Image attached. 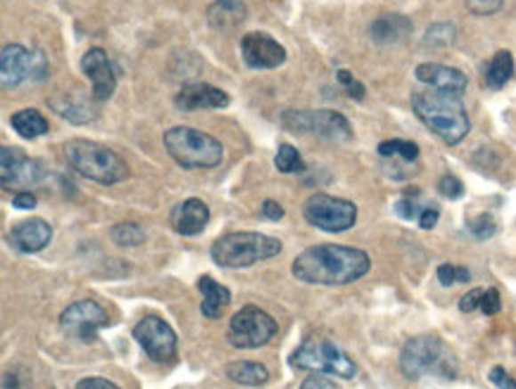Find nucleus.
Instances as JSON below:
<instances>
[{
  "instance_id": "nucleus-1",
  "label": "nucleus",
  "mask_w": 516,
  "mask_h": 389,
  "mask_svg": "<svg viewBox=\"0 0 516 389\" xmlns=\"http://www.w3.org/2000/svg\"><path fill=\"white\" fill-rule=\"evenodd\" d=\"M367 252L345 245L310 247L293 261V275L310 285H348L369 274Z\"/></svg>"
},
{
  "instance_id": "nucleus-2",
  "label": "nucleus",
  "mask_w": 516,
  "mask_h": 389,
  "mask_svg": "<svg viewBox=\"0 0 516 389\" xmlns=\"http://www.w3.org/2000/svg\"><path fill=\"white\" fill-rule=\"evenodd\" d=\"M412 109L422 119L423 126L447 145L462 143L472 131V122L459 95L440 93L433 88L419 91L412 95Z\"/></svg>"
},
{
  "instance_id": "nucleus-3",
  "label": "nucleus",
  "mask_w": 516,
  "mask_h": 389,
  "mask_svg": "<svg viewBox=\"0 0 516 389\" xmlns=\"http://www.w3.org/2000/svg\"><path fill=\"white\" fill-rule=\"evenodd\" d=\"M65 159L74 171L101 186L122 183L132 173L126 162L115 150H109L108 145L84 140V138H74L65 145Z\"/></svg>"
},
{
  "instance_id": "nucleus-4",
  "label": "nucleus",
  "mask_w": 516,
  "mask_h": 389,
  "mask_svg": "<svg viewBox=\"0 0 516 389\" xmlns=\"http://www.w3.org/2000/svg\"><path fill=\"white\" fill-rule=\"evenodd\" d=\"M281 252V240L253 231L226 233L212 242V261L222 268H247L277 257Z\"/></svg>"
},
{
  "instance_id": "nucleus-5",
  "label": "nucleus",
  "mask_w": 516,
  "mask_h": 389,
  "mask_svg": "<svg viewBox=\"0 0 516 389\" xmlns=\"http://www.w3.org/2000/svg\"><path fill=\"white\" fill-rule=\"evenodd\" d=\"M400 370L407 380H419L426 375L457 377V359L438 335H419L402 346Z\"/></svg>"
},
{
  "instance_id": "nucleus-6",
  "label": "nucleus",
  "mask_w": 516,
  "mask_h": 389,
  "mask_svg": "<svg viewBox=\"0 0 516 389\" xmlns=\"http://www.w3.org/2000/svg\"><path fill=\"white\" fill-rule=\"evenodd\" d=\"M162 140L169 157L183 169H214L224 159V147L217 138L190 126H174Z\"/></svg>"
},
{
  "instance_id": "nucleus-7",
  "label": "nucleus",
  "mask_w": 516,
  "mask_h": 389,
  "mask_svg": "<svg viewBox=\"0 0 516 389\" xmlns=\"http://www.w3.org/2000/svg\"><path fill=\"white\" fill-rule=\"evenodd\" d=\"M281 123L293 133L317 136L331 143H350L355 136L345 115L335 109H286Z\"/></svg>"
},
{
  "instance_id": "nucleus-8",
  "label": "nucleus",
  "mask_w": 516,
  "mask_h": 389,
  "mask_svg": "<svg viewBox=\"0 0 516 389\" xmlns=\"http://www.w3.org/2000/svg\"><path fill=\"white\" fill-rule=\"evenodd\" d=\"M291 366L300 370H314L321 375H338V377H355L357 363L343 352L341 346L327 339H305L293 352Z\"/></svg>"
},
{
  "instance_id": "nucleus-9",
  "label": "nucleus",
  "mask_w": 516,
  "mask_h": 389,
  "mask_svg": "<svg viewBox=\"0 0 516 389\" xmlns=\"http://www.w3.org/2000/svg\"><path fill=\"white\" fill-rule=\"evenodd\" d=\"M51 67H48V58L38 48H24L20 44H5L0 51V81L3 88L22 86L24 81H41L48 79Z\"/></svg>"
},
{
  "instance_id": "nucleus-10",
  "label": "nucleus",
  "mask_w": 516,
  "mask_h": 389,
  "mask_svg": "<svg viewBox=\"0 0 516 389\" xmlns=\"http://www.w3.org/2000/svg\"><path fill=\"white\" fill-rule=\"evenodd\" d=\"M305 221L314 228L327 233L350 231L357 221V207L350 200H341L334 194L317 193L302 207Z\"/></svg>"
},
{
  "instance_id": "nucleus-11",
  "label": "nucleus",
  "mask_w": 516,
  "mask_h": 389,
  "mask_svg": "<svg viewBox=\"0 0 516 389\" xmlns=\"http://www.w3.org/2000/svg\"><path fill=\"white\" fill-rule=\"evenodd\" d=\"M277 321L267 311L247 304L238 314H233L231 323H229V342L236 349H257V346L267 345L277 335Z\"/></svg>"
},
{
  "instance_id": "nucleus-12",
  "label": "nucleus",
  "mask_w": 516,
  "mask_h": 389,
  "mask_svg": "<svg viewBox=\"0 0 516 389\" xmlns=\"http://www.w3.org/2000/svg\"><path fill=\"white\" fill-rule=\"evenodd\" d=\"M133 337L143 352L157 363H172L176 356V332L160 316L141 318L133 328Z\"/></svg>"
},
{
  "instance_id": "nucleus-13",
  "label": "nucleus",
  "mask_w": 516,
  "mask_h": 389,
  "mask_svg": "<svg viewBox=\"0 0 516 389\" xmlns=\"http://www.w3.org/2000/svg\"><path fill=\"white\" fill-rule=\"evenodd\" d=\"M45 171L41 162L31 159L20 147L3 145L0 150V180L3 187H34L44 180Z\"/></svg>"
},
{
  "instance_id": "nucleus-14",
  "label": "nucleus",
  "mask_w": 516,
  "mask_h": 389,
  "mask_svg": "<svg viewBox=\"0 0 516 389\" xmlns=\"http://www.w3.org/2000/svg\"><path fill=\"white\" fill-rule=\"evenodd\" d=\"M240 55L250 69H278L288 58L284 45L264 31H250L240 38Z\"/></svg>"
},
{
  "instance_id": "nucleus-15",
  "label": "nucleus",
  "mask_w": 516,
  "mask_h": 389,
  "mask_svg": "<svg viewBox=\"0 0 516 389\" xmlns=\"http://www.w3.org/2000/svg\"><path fill=\"white\" fill-rule=\"evenodd\" d=\"M62 330L81 339H93L95 332L108 325V311L93 299H81L69 304L60 316Z\"/></svg>"
},
{
  "instance_id": "nucleus-16",
  "label": "nucleus",
  "mask_w": 516,
  "mask_h": 389,
  "mask_svg": "<svg viewBox=\"0 0 516 389\" xmlns=\"http://www.w3.org/2000/svg\"><path fill=\"white\" fill-rule=\"evenodd\" d=\"M81 69L91 81L93 86V98L98 102L109 100L117 88V74L112 69V62H109L108 52L102 48H91V51L81 58Z\"/></svg>"
},
{
  "instance_id": "nucleus-17",
  "label": "nucleus",
  "mask_w": 516,
  "mask_h": 389,
  "mask_svg": "<svg viewBox=\"0 0 516 389\" xmlns=\"http://www.w3.org/2000/svg\"><path fill=\"white\" fill-rule=\"evenodd\" d=\"M52 240V228L48 221L44 218H24L20 224H15L10 228L8 245L20 254H34L41 252L45 247L51 245Z\"/></svg>"
},
{
  "instance_id": "nucleus-18",
  "label": "nucleus",
  "mask_w": 516,
  "mask_h": 389,
  "mask_svg": "<svg viewBox=\"0 0 516 389\" xmlns=\"http://www.w3.org/2000/svg\"><path fill=\"white\" fill-rule=\"evenodd\" d=\"M229 93L222 88L203 83V81H190L183 83L181 91L176 93V107L183 112H196V109H222L229 107Z\"/></svg>"
},
{
  "instance_id": "nucleus-19",
  "label": "nucleus",
  "mask_w": 516,
  "mask_h": 389,
  "mask_svg": "<svg viewBox=\"0 0 516 389\" xmlns=\"http://www.w3.org/2000/svg\"><path fill=\"white\" fill-rule=\"evenodd\" d=\"M415 76L416 81H422L423 86L440 91V93L459 95V98L464 95L466 86H469V79L459 69L445 65H431V62L416 67Z\"/></svg>"
},
{
  "instance_id": "nucleus-20",
  "label": "nucleus",
  "mask_w": 516,
  "mask_h": 389,
  "mask_svg": "<svg viewBox=\"0 0 516 389\" xmlns=\"http://www.w3.org/2000/svg\"><path fill=\"white\" fill-rule=\"evenodd\" d=\"M207 221H210V207L198 197H190L172 211V226L183 238H193L198 233H203Z\"/></svg>"
},
{
  "instance_id": "nucleus-21",
  "label": "nucleus",
  "mask_w": 516,
  "mask_h": 389,
  "mask_svg": "<svg viewBox=\"0 0 516 389\" xmlns=\"http://www.w3.org/2000/svg\"><path fill=\"white\" fill-rule=\"evenodd\" d=\"M412 22L405 15H383L369 27V36L378 45L405 44L412 36Z\"/></svg>"
},
{
  "instance_id": "nucleus-22",
  "label": "nucleus",
  "mask_w": 516,
  "mask_h": 389,
  "mask_svg": "<svg viewBox=\"0 0 516 389\" xmlns=\"http://www.w3.org/2000/svg\"><path fill=\"white\" fill-rule=\"evenodd\" d=\"M247 8L243 0H214L207 8V22L212 29L233 31L246 22Z\"/></svg>"
},
{
  "instance_id": "nucleus-23",
  "label": "nucleus",
  "mask_w": 516,
  "mask_h": 389,
  "mask_svg": "<svg viewBox=\"0 0 516 389\" xmlns=\"http://www.w3.org/2000/svg\"><path fill=\"white\" fill-rule=\"evenodd\" d=\"M198 288H200V295H203V304H200V311H203L205 318H222L224 309L231 304V292L219 285L214 278L210 275H203L198 281Z\"/></svg>"
},
{
  "instance_id": "nucleus-24",
  "label": "nucleus",
  "mask_w": 516,
  "mask_h": 389,
  "mask_svg": "<svg viewBox=\"0 0 516 389\" xmlns=\"http://www.w3.org/2000/svg\"><path fill=\"white\" fill-rule=\"evenodd\" d=\"M226 375L236 385H243V387H260V385L270 380L267 366L257 363V361H233L226 366Z\"/></svg>"
},
{
  "instance_id": "nucleus-25",
  "label": "nucleus",
  "mask_w": 516,
  "mask_h": 389,
  "mask_svg": "<svg viewBox=\"0 0 516 389\" xmlns=\"http://www.w3.org/2000/svg\"><path fill=\"white\" fill-rule=\"evenodd\" d=\"M10 123H12V129H15L20 136L29 138V140H34V138H38V136H45V133L51 131L48 119H45L38 109H31V107L15 112V115L10 116Z\"/></svg>"
},
{
  "instance_id": "nucleus-26",
  "label": "nucleus",
  "mask_w": 516,
  "mask_h": 389,
  "mask_svg": "<svg viewBox=\"0 0 516 389\" xmlns=\"http://www.w3.org/2000/svg\"><path fill=\"white\" fill-rule=\"evenodd\" d=\"M514 76V58L509 51L495 52L493 60L486 67V86L490 91H500L512 81Z\"/></svg>"
},
{
  "instance_id": "nucleus-27",
  "label": "nucleus",
  "mask_w": 516,
  "mask_h": 389,
  "mask_svg": "<svg viewBox=\"0 0 516 389\" xmlns=\"http://www.w3.org/2000/svg\"><path fill=\"white\" fill-rule=\"evenodd\" d=\"M109 238L115 240L119 247H139L146 242V228L133 221H124L109 228Z\"/></svg>"
},
{
  "instance_id": "nucleus-28",
  "label": "nucleus",
  "mask_w": 516,
  "mask_h": 389,
  "mask_svg": "<svg viewBox=\"0 0 516 389\" xmlns=\"http://www.w3.org/2000/svg\"><path fill=\"white\" fill-rule=\"evenodd\" d=\"M378 155L381 157H398L402 162H416L419 159V145L409 143V140H385L378 145Z\"/></svg>"
},
{
  "instance_id": "nucleus-29",
  "label": "nucleus",
  "mask_w": 516,
  "mask_h": 389,
  "mask_svg": "<svg viewBox=\"0 0 516 389\" xmlns=\"http://www.w3.org/2000/svg\"><path fill=\"white\" fill-rule=\"evenodd\" d=\"M457 38V29L452 22H438L431 24L426 34H423V44L431 45V48H447V45L455 44Z\"/></svg>"
},
{
  "instance_id": "nucleus-30",
  "label": "nucleus",
  "mask_w": 516,
  "mask_h": 389,
  "mask_svg": "<svg viewBox=\"0 0 516 389\" xmlns=\"http://www.w3.org/2000/svg\"><path fill=\"white\" fill-rule=\"evenodd\" d=\"M274 164H277V169L281 173H302L307 169L302 155H300V152L288 143H284L281 147H278Z\"/></svg>"
},
{
  "instance_id": "nucleus-31",
  "label": "nucleus",
  "mask_w": 516,
  "mask_h": 389,
  "mask_svg": "<svg viewBox=\"0 0 516 389\" xmlns=\"http://www.w3.org/2000/svg\"><path fill=\"white\" fill-rule=\"evenodd\" d=\"M466 228H469V233H472L476 240H488L497 233V224H495V218L490 217L488 211H483L479 217L469 218V221H466Z\"/></svg>"
},
{
  "instance_id": "nucleus-32",
  "label": "nucleus",
  "mask_w": 516,
  "mask_h": 389,
  "mask_svg": "<svg viewBox=\"0 0 516 389\" xmlns=\"http://www.w3.org/2000/svg\"><path fill=\"white\" fill-rule=\"evenodd\" d=\"M395 211H398V217L407 218V221L409 218L422 217L423 210L419 207V187H415V190H407L400 202L395 204Z\"/></svg>"
},
{
  "instance_id": "nucleus-33",
  "label": "nucleus",
  "mask_w": 516,
  "mask_h": 389,
  "mask_svg": "<svg viewBox=\"0 0 516 389\" xmlns=\"http://www.w3.org/2000/svg\"><path fill=\"white\" fill-rule=\"evenodd\" d=\"M438 281L445 288H450L455 282H469L472 281V274H469V268L464 266H452V264H443V266L438 268Z\"/></svg>"
},
{
  "instance_id": "nucleus-34",
  "label": "nucleus",
  "mask_w": 516,
  "mask_h": 389,
  "mask_svg": "<svg viewBox=\"0 0 516 389\" xmlns=\"http://www.w3.org/2000/svg\"><path fill=\"white\" fill-rule=\"evenodd\" d=\"M52 107H55V112H58V115H62L67 122H72V123H86V122H91V116H93V112H91L88 107H84V105H79V102L67 100V107H62V105H55V102H52Z\"/></svg>"
},
{
  "instance_id": "nucleus-35",
  "label": "nucleus",
  "mask_w": 516,
  "mask_h": 389,
  "mask_svg": "<svg viewBox=\"0 0 516 389\" xmlns=\"http://www.w3.org/2000/svg\"><path fill=\"white\" fill-rule=\"evenodd\" d=\"M438 190H440V194L447 197V200H459V197L464 194V183H462L455 173H445V176H440V180H438Z\"/></svg>"
},
{
  "instance_id": "nucleus-36",
  "label": "nucleus",
  "mask_w": 516,
  "mask_h": 389,
  "mask_svg": "<svg viewBox=\"0 0 516 389\" xmlns=\"http://www.w3.org/2000/svg\"><path fill=\"white\" fill-rule=\"evenodd\" d=\"M335 79H338V83L345 88V93H348L352 100H362L364 95H367L362 83H359V81L348 72V69H338V72H335Z\"/></svg>"
},
{
  "instance_id": "nucleus-37",
  "label": "nucleus",
  "mask_w": 516,
  "mask_h": 389,
  "mask_svg": "<svg viewBox=\"0 0 516 389\" xmlns=\"http://www.w3.org/2000/svg\"><path fill=\"white\" fill-rule=\"evenodd\" d=\"M502 5H504V0H466V8L473 15H495V12H500Z\"/></svg>"
},
{
  "instance_id": "nucleus-38",
  "label": "nucleus",
  "mask_w": 516,
  "mask_h": 389,
  "mask_svg": "<svg viewBox=\"0 0 516 389\" xmlns=\"http://www.w3.org/2000/svg\"><path fill=\"white\" fill-rule=\"evenodd\" d=\"M500 309H502L500 292L495 288H486L483 299H480V311H483L486 316H495V314H500Z\"/></svg>"
},
{
  "instance_id": "nucleus-39",
  "label": "nucleus",
  "mask_w": 516,
  "mask_h": 389,
  "mask_svg": "<svg viewBox=\"0 0 516 389\" xmlns=\"http://www.w3.org/2000/svg\"><path fill=\"white\" fill-rule=\"evenodd\" d=\"M483 292L486 288H473L469 290L462 299H459V309L464 311V314H472V311L480 309V299H483Z\"/></svg>"
},
{
  "instance_id": "nucleus-40",
  "label": "nucleus",
  "mask_w": 516,
  "mask_h": 389,
  "mask_svg": "<svg viewBox=\"0 0 516 389\" xmlns=\"http://www.w3.org/2000/svg\"><path fill=\"white\" fill-rule=\"evenodd\" d=\"M488 377H490V382H493L497 389H516V380L502 366H495L493 370L488 373Z\"/></svg>"
},
{
  "instance_id": "nucleus-41",
  "label": "nucleus",
  "mask_w": 516,
  "mask_h": 389,
  "mask_svg": "<svg viewBox=\"0 0 516 389\" xmlns=\"http://www.w3.org/2000/svg\"><path fill=\"white\" fill-rule=\"evenodd\" d=\"M300 389H341V387H338L335 382L328 380V377H324L321 373H314L310 375L307 380H302Z\"/></svg>"
},
{
  "instance_id": "nucleus-42",
  "label": "nucleus",
  "mask_w": 516,
  "mask_h": 389,
  "mask_svg": "<svg viewBox=\"0 0 516 389\" xmlns=\"http://www.w3.org/2000/svg\"><path fill=\"white\" fill-rule=\"evenodd\" d=\"M38 204L36 194H31L29 190H22V193H17L15 197H12V207L15 210H34Z\"/></svg>"
},
{
  "instance_id": "nucleus-43",
  "label": "nucleus",
  "mask_w": 516,
  "mask_h": 389,
  "mask_svg": "<svg viewBox=\"0 0 516 389\" xmlns=\"http://www.w3.org/2000/svg\"><path fill=\"white\" fill-rule=\"evenodd\" d=\"M77 389H119L115 382L105 380V377H84V380L77 385Z\"/></svg>"
},
{
  "instance_id": "nucleus-44",
  "label": "nucleus",
  "mask_w": 516,
  "mask_h": 389,
  "mask_svg": "<svg viewBox=\"0 0 516 389\" xmlns=\"http://www.w3.org/2000/svg\"><path fill=\"white\" fill-rule=\"evenodd\" d=\"M438 218H440V211H438L436 207H426V210L422 211V217H419V226H422L423 231H431V228L438 224Z\"/></svg>"
},
{
  "instance_id": "nucleus-45",
  "label": "nucleus",
  "mask_w": 516,
  "mask_h": 389,
  "mask_svg": "<svg viewBox=\"0 0 516 389\" xmlns=\"http://www.w3.org/2000/svg\"><path fill=\"white\" fill-rule=\"evenodd\" d=\"M262 214L264 218H270V221H278V218H284V207L278 202H274V200H267V202L262 204Z\"/></svg>"
},
{
  "instance_id": "nucleus-46",
  "label": "nucleus",
  "mask_w": 516,
  "mask_h": 389,
  "mask_svg": "<svg viewBox=\"0 0 516 389\" xmlns=\"http://www.w3.org/2000/svg\"><path fill=\"white\" fill-rule=\"evenodd\" d=\"M3 389H20V380H17V375H12V373L3 375Z\"/></svg>"
}]
</instances>
